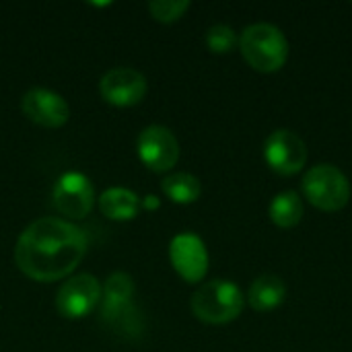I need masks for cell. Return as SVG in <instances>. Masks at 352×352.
<instances>
[{
    "label": "cell",
    "mask_w": 352,
    "mask_h": 352,
    "mask_svg": "<svg viewBox=\"0 0 352 352\" xmlns=\"http://www.w3.org/2000/svg\"><path fill=\"white\" fill-rule=\"evenodd\" d=\"M101 301V285L93 274H76L68 278L58 295H56V309L60 316L68 320L87 318Z\"/></svg>",
    "instance_id": "6"
},
{
    "label": "cell",
    "mask_w": 352,
    "mask_h": 352,
    "mask_svg": "<svg viewBox=\"0 0 352 352\" xmlns=\"http://www.w3.org/2000/svg\"><path fill=\"white\" fill-rule=\"evenodd\" d=\"M165 196L175 204H192L200 198L202 186L192 173H173L167 175L161 184Z\"/></svg>",
    "instance_id": "16"
},
{
    "label": "cell",
    "mask_w": 352,
    "mask_h": 352,
    "mask_svg": "<svg viewBox=\"0 0 352 352\" xmlns=\"http://www.w3.org/2000/svg\"><path fill=\"white\" fill-rule=\"evenodd\" d=\"M101 97L116 107L138 105L146 95V78L134 68H113L99 82Z\"/></svg>",
    "instance_id": "9"
},
{
    "label": "cell",
    "mask_w": 352,
    "mask_h": 352,
    "mask_svg": "<svg viewBox=\"0 0 352 352\" xmlns=\"http://www.w3.org/2000/svg\"><path fill=\"white\" fill-rule=\"evenodd\" d=\"M264 157L270 169L280 175H295L307 163L305 142L291 130H276L266 138Z\"/></svg>",
    "instance_id": "8"
},
{
    "label": "cell",
    "mask_w": 352,
    "mask_h": 352,
    "mask_svg": "<svg viewBox=\"0 0 352 352\" xmlns=\"http://www.w3.org/2000/svg\"><path fill=\"white\" fill-rule=\"evenodd\" d=\"M142 208L140 198L126 188H109L99 198V210L111 221H130Z\"/></svg>",
    "instance_id": "14"
},
{
    "label": "cell",
    "mask_w": 352,
    "mask_h": 352,
    "mask_svg": "<svg viewBox=\"0 0 352 352\" xmlns=\"http://www.w3.org/2000/svg\"><path fill=\"white\" fill-rule=\"evenodd\" d=\"M52 198L56 210L66 219H85L95 206V188L87 175L68 171L58 177Z\"/></svg>",
    "instance_id": "5"
},
{
    "label": "cell",
    "mask_w": 352,
    "mask_h": 352,
    "mask_svg": "<svg viewBox=\"0 0 352 352\" xmlns=\"http://www.w3.org/2000/svg\"><path fill=\"white\" fill-rule=\"evenodd\" d=\"M270 219L276 227L280 229H291L301 223L303 219V200L299 198L297 192L287 190L280 192L272 202H270Z\"/></svg>",
    "instance_id": "15"
},
{
    "label": "cell",
    "mask_w": 352,
    "mask_h": 352,
    "mask_svg": "<svg viewBox=\"0 0 352 352\" xmlns=\"http://www.w3.org/2000/svg\"><path fill=\"white\" fill-rule=\"evenodd\" d=\"M169 258L175 272L188 283L202 280L208 270V252L202 239L192 233H182L173 237L169 245Z\"/></svg>",
    "instance_id": "10"
},
{
    "label": "cell",
    "mask_w": 352,
    "mask_h": 352,
    "mask_svg": "<svg viewBox=\"0 0 352 352\" xmlns=\"http://www.w3.org/2000/svg\"><path fill=\"white\" fill-rule=\"evenodd\" d=\"M21 107H23V113L31 122L43 128H60L68 122V116H70L68 103L50 89L27 91L23 95Z\"/></svg>",
    "instance_id": "11"
},
{
    "label": "cell",
    "mask_w": 352,
    "mask_h": 352,
    "mask_svg": "<svg viewBox=\"0 0 352 352\" xmlns=\"http://www.w3.org/2000/svg\"><path fill=\"white\" fill-rule=\"evenodd\" d=\"M138 157L151 171H169L179 159V142L169 128L148 126L138 136Z\"/></svg>",
    "instance_id": "7"
},
{
    "label": "cell",
    "mask_w": 352,
    "mask_h": 352,
    "mask_svg": "<svg viewBox=\"0 0 352 352\" xmlns=\"http://www.w3.org/2000/svg\"><path fill=\"white\" fill-rule=\"evenodd\" d=\"M103 307L107 318H116L126 311L134 297V280L126 272H113L107 276L105 285L101 287Z\"/></svg>",
    "instance_id": "13"
},
{
    "label": "cell",
    "mask_w": 352,
    "mask_h": 352,
    "mask_svg": "<svg viewBox=\"0 0 352 352\" xmlns=\"http://www.w3.org/2000/svg\"><path fill=\"white\" fill-rule=\"evenodd\" d=\"M190 8L188 0H153L148 2V12L159 23H175Z\"/></svg>",
    "instance_id": "18"
},
{
    "label": "cell",
    "mask_w": 352,
    "mask_h": 352,
    "mask_svg": "<svg viewBox=\"0 0 352 352\" xmlns=\"http://www.w3.org/2000/svg\"><path fill=\"white\" fill-rule=\"evenodd\" d=\"M85 254L87 235L78 227L45 217L21 233L14 248V264L25 276L37 283H52L66 278Z\"/></svg>",
    "instance_id": "1"
},
{
    "label": "cell",
    "mask_w": 352,
    "mask_h": 352,
    "mask_svg": "<svg viewBox=\"0 0 352 352\" xmlns=\"http://www.w3.org/2000/svg\"><path fill=\"white\" fill-rule=\"evenodd\" d=\"M239 47L248 64L260 72H276L289 58L285 33L270 23L250 25L239 37Z\"/></svg>",
    "instance_id": "2"
},
{
    "label": "cell",
    "mask_w": 352,
    "mask_h": 352,
    "mask_svg": "<svg viewBox=\"0 0 352 352\" xmlns=\"http://www.w3.org/2000/svg\"><path fill=\"white\" fill-rule=\"evenodd\" d=\"M303 194L316 208L326 212H336L349 204L351 184L338 167L324 163L311 167L305 173Z\"/></svg>",
    "instance_id": "4"
},
{
    "label": "cell",
    "mask_w": 352,
    "mask_h": 352,
    "mask_svg": "<svg viewBox=\"0 0 352 352\" xmlns=\"http://www.w3.org/2000/svg\"><path fill=\"white\" fill-rule=\"evenodd\" d=\"M285 297H287V287L283 278L276 274H262L252 283L248 293V303L252 309L266 314L276 309L285 301Z\"/></svg>",
    "instance_id": "12"
},
{
    "label": "cell",
    "mask_w": 352,
    "mask_h": 352,
    "mask_svg": "<svg viewBox=\"0 0 352 352\" xmlns=\"http://www.w3.org/2000/svg\"><path fill=\"white\" fill-rule=\"evenodd\" d=\"M243 295L229 280H210L192 295V311L204 324H229L239 318Z\"/></svg>",
    "instance_id": "3"
},
{
    "label": "cell",
    "mask_w": 352,
    "mask_h": 352,
    "mask_svg": "<svg viewBox=\"0 0 352 352\" xmlns=\"http://www.w3.org/2000/svg\"><path fill=\"white\" fill-rule=\"evenodd\" d=\"M237 33L229 25H212L206 31V45L214 54H229L237 45Z\"/></svg>",
    "instance_id": "17"
}]
</instances>
